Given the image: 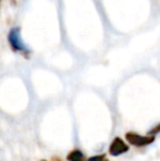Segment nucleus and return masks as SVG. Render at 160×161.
I'll return each instance as SVG.
<instances>
[{"mask_svg": "<svg viewBox=\"0 0 160 161\" xmlns=\"http://www.w3.org/2000/svg\"><path fill=\"white\" fill-rule=\"evenodd\" d=\"M8 42L10 44L11 48L14 52H21L24 54H29L25 44L23 43L21 37V30L20 28H12L9 31L8 34Z\"/></svg>", "mask_w": 160, "mask_h": 161, "instance_id": "1", "label": "nucleus"}, {"mask_svg": "<svg viewBox=\"0 0 160 161\" xmlns=\"http://www.w3.org/2000/svg\"><path fill=\"white\" fill-rule=\"evenodd\" d=\"M126 140L130 142V145L136 147H144V146H148V145L152 144L155 142V136L154 135H149V136H141L136 133H133L130 131L125 135Z\"/></svg>", "mask_w": 160, "mask_h": 161, "instance_id": "2", "label": "nucleus"}, {"mask_svg": "<svg viewBox=\"0 0 160 161\" xmlns=\"http://www.w3.org/2000/svg\"><path fill=\"white\" fill-rule=\"evenodd\" d=\"M130 147L121 139L120 137H115L113 139V142H111L110 145V148H109V153L111 156H120L122 153H125L128 151Z\"/></svg>", "mask_w": 160, "mask_h": 161, "instance_id": "3", "label": "nucleus"}, {"mask_svg": "<svg viewBox=\"0 0 160 161\" xmlns=\"http://www.w3.org/2000/svg\"><path fill=\"white\" fill-rule=\"evenodd\" d=\"M83 159H85V156L80 150H73L67 156L68 161H83Z\"/></svg>", "mask_w": 160, "mask_h": 161, "instance_id": "4", "label": "nucleus"}, {"mask_svg": "<svg viewBox=\"0 0 160 161\" xmlns=\"http://www.w3.org/2000/svg\"><path fill=\"white\" fill-rule=\"evenodd\" d=\"M87 161H109L105 158V155H98V156H94V157L89 158Z\"/></svg>", "mask_w": 160, "mask_h": 161, "instance_id": "5", "label": "nucleus"}, {"mask_svg": "<svg viewBox=\"0 0 160 161\" xmlns=\"http://www.w3.org/2000/svg\"><path fill=\"white\" fill-rule=\"evenodd\" d=\"M158 133H160V124H159V125H157L156 127L152 128V130L149 131L150 135H156V134H158Z\"/></svg>", "mask_w": 160, "mask_h": 161, "instance_id": "6", "label": "nucleus"}, {"mask_svg": "<svg viewBox=\"0 0 160 161\" xmlns=\"http://www.w3.org/2000/svg\"><path fill=\"white\" fill-rule=\"evenodd\" d=\"M42 161H46V160H42Z\"/></svg>", "mask_w": 160, "mask_h": 161, "instance_id": "7", "label": "nucleus"}]
</instances>
